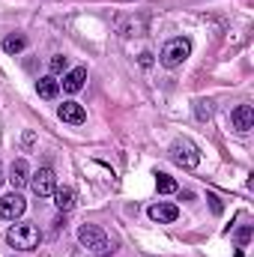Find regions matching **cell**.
<instances>
[{"label": "cell", "instance_id": "ac0fdd59", "mask_svg": "<svg viewBox=\"0 0 254 257\" xmlns=\"http://www.w3.org/2000/svg\"><path fill=\"white\" fill-rule=\"evenodd\" d=\"M248 239H251V227H242L239 230V242H248Z\"/></svg>", "mask_w": 254, "mask_h": 257}, {"label": "cell", "instance_id": "9c48e42d", "mask_svg": "<svg viewBox=\"0 0 254 257\" xmlns=\"http://www.w3.org/2000/svg\"><path fill=\"white\" fill-rule=\"evenodd\" d=\"M6 180L12 183L15 192H18L21 186H27V183H30V168H27V162H24V159H15L12 168H9V177H6Z\"/></svg>", "mask_w": 254, "mask_h": 257}, {"label": "cell", "instance_id": "277c9868", "mask_svg": "<svg viewBox=\"0 0 254 257\" xmlns=\"http://www.w3.org/2000/svg\"><path fill=\"white\" fill-rule=\"evenodd\" d=\"M6 242L12 248H36L39 245V230L33 224H12L6 230Z\"/></svg>", "mask_w": 254, "mask_h": 257}, {"label": "cell", "instance_id": "5b68a950", "mask_svg": "<svg viewBox=\"0 0 254 257\" xmlns=\"http://www.w3.org/2000/svg\"><path fill=\"white\" fill-rule=\"evenodd\" d=\"M30 189L36 197H51L54 189H57V177H54V171L51 168H39L33 177H30Z\"/></svg>", "mask_w": 254, "mask_h": 257}, {"label": "cell", "instance_id": "3957f363", "mask_svg": "<svg viewBox=\"0 0 254 257\" xmlns=\"http://www.w3.org/2000/svg\"><path fill=\"white\" fill-rule=\"evenodd\" d=\"M171 159H174L180 168L191 171V168H197V165H200V150L191 144L189 138H177V141L171 144Z\"/></svg>", "mask_w": 254, "mask_h": 257}, {"label": "cell", "instance_id": "4fadbf2b", "mask_svg": "<svg viewBox=\"0 0 254 257\" xmlns=\"http://www.w3.org/2000/svg\"><path fill=\"white\" fill-rule=\"evenodd\" d=\"M51 197H54V206H57L60 212H69V209L75 206V192H72V189H66V186H63V189H54Z\"/></svg>", "mask_w": 254, "mask_h": 257}, {"label": "cell", "instance_id": "5bb4252c", "mask_svg": "<svg viewBox=\"0 0 254 257\" xmlns=\"http://www.w3.org/2000/svg\"><path fill=\"white\" fill-rule=\"evenodd\" d=\"M24 48H27V39L24 36H6L3 39V51L6 54H21Z\"/></svg>", "mask_w": 254, "mask_h": 257}, {"label": "cell", "instance_id": "2e32d148", "mask_svg": "<svg viewBox=\"0 0 254 257\" xmlns=\"http://www.w3.org/2000/svg\"><path fill=\"white\" fill-rule=\"evenodd\" d=\"M194 117H197L200 123L212 120V102H209V99H197V102H194Z\"/></svg>", "mask_w": 254, "mask_h": 257}, {"label": "cell", "instance_id": "7c38bea8", "mask_svg": "<svg viewBox=\"0 0 254 257\" xmlns=\"http://www.w3.org/2000/svg\"><path fill=\"white\" fill-rule=\"evenodd\" d=\"M36 93H39L42 99H48V102H51V99H57V96H60V81H57L54 75H45V78H39V81H36Z\"/></svg>", "mask_w": 254, "mask_h": 257}, {"label": "cell", "instance_id": "8992f818", "mask_svg": "<svg viewBox=\"0 0 254 257\" xmlns=\"http://www.w3.org/2000/svg\"><path fill=\"white\" fill-rule=\"evenodd\" d=\"M24 209H27V203H24V197H21L18 192L3 194V197H0V218L15 221L18 215H24Z\"/></svg>", "mask_w": 254, "mask_h": 257}, {"label": "cell", "instance_id": "8fae6325", "mask_svg": "<svg viewBox=\"0 0 254 257\" xmlns=\"http://www.w3.org/2000/svg\"><path fill=\"white\" fill-rule=\"evenodd\" d=\"M84 81H87V69L84 66H75V69H69L63 75V90L66 93H78L84 87Z\"/></svg>", "mask_w": 254, "mask_h": 257}, {"label": "cell", "instance_id": "9a60e30c", "mask_svg": "<svg viewBox=\"0 0 254 257\" xmlns=\"http://www.w3.org/2000/svg\"><path fill=\"white\" fill-rule=\"evenodd\" d=\"M156 189H159L162 194H174V192H177V180L159 171V174H156Z\"/></svg>", "mask_w": 254, "mask_h": 257}, {"label": "cell", "instance_id": "44dd1931", "mask_svg": "<svg viewBox=\"0 0 254 257\" xmlns=\"http://www.w3.org/2000/svg\"><path fill=\"white\" fill-rule=\"evenodd\" d=\"M3 180H6V177H3V165H0V183H3Z\"/></svg>", "mask_w": 254, "mask_h": 257}, {"label": "cell", "instance_id": "ffe728a7", "mask_svg": "<svg viewBox=\"0 0 254 257\" xmlns=\"http://www.w3.org/2000/svg\"><path fill=\"white\" fill-rule=\"evenodd\" d=\"M153 63V54H150V51H144V54H141V66H150Z\"/></svg>", "mask_w": 254, "mask_h": 257}, {"label": "cell", "instance_id": "52a82bcc", "mask_svg": "<svg viewBox=\"0 0 254 257\" xmlns=\"http://www.w3.org/2000/svg\"><path fill=\"white\" fill-rule=\"evenodd\" d=\"M57 117L69 123V126H81V123H87V111L78 105V102H63L60 108H57Z\"/></svg>", "mask_w": 254, "mask_h": 257}, {"label": "cell", "instance_id": "e0dca14e", "mask_svg": "<svg viewBox=\"0 0 254 257\" xmlns=\"http://www.w3.org/2000/svg\"><path fill=\"white\" fill-rule=\"evenodd\" d=\"M48 66H51V72H54V75H60V72L66 75V69H69V57H63V54H54Z\"/></svg>", "mask_w": 254, "mask_h": 257}, {"label": "cell", "instance_id": "7a4b0ae2", "mask_svg": "<svg viewBox=\"0 0 254 257\" xmlns=\"http://www.w3.org/2000/svg\"><path fill=\"white\" fill-rule=\"evenodd\" d=\"M189 54H191V42L186 36H177V39L165 42V48L159 54V63L165 66V69H177V66H183L189 60Z\"/></svg>", "mask_w": 254, "mask_h": 257}, {"label": "cell", "instance_id": "6da1fadb", "mask_svg": "<svg viewBox=\"0 0 254 257\" xmlns=\"http://www.w3.org/2000/svg\"><path fill=\"white\" fill-rule=\"evenodd\" d=\"M78 242H81L84 248H90L96 257H108L114 251L108 233H105L102 227H96V224H81V227H78Z\"/></svg>", "mask_w": 254, "mask_h": 257}, {"label": "cell", "instance_id": "d6986e66", "mask_svg": "<svg viewBox=\"0 0 254 257\" xmlns=\"http://www.w3.org/2000/svg\"><path fill=\"white\" fill-rule=\"evenodd\" d=\"M206 200H209V203H212V209H215V212H221V203H218V197H215V194H209V197H206Z\"/></svg>", "mask_w": 254, "mask_h": 257}, {"label": "cell", "instance_id": "30bf717a", "mask_svg": "<svg viewBox=\"0 0 254 257\" xmlns=\"http://www.w3.org/2000/svg\"><path fill=\"white\" fill-rule=\"evenodd\" d=\"M150 218L159 221V224H171V221L180 218V209H177L174 203H153V206H150Z\"/></svg>", "mask_w": 254, "mask_h": 257}, {"label": "cell", "instance_id": "ba28073f", "mask_svg": "<svg viewBox=\"0 0 254 257\" xmlns=\"http://www.w3.org/2000/svg\"><path fill=\"white\" fill-rule=\"evenodd\" d=\"M230 123H233L236 132H248V128H254V108L251 105H236L233 114H230Z\"/></svg>", "mask_w": 254, "mask_h": 257}]
</instances>
